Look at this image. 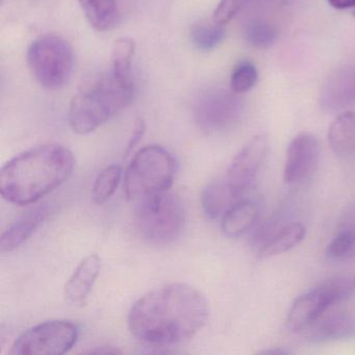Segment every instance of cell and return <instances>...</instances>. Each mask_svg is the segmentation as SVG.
Wrapping results in <instances>:
<instances>
[{
	"mask_svg": "<svg viewBox=\"0 0 355 355\" xmlns=\"http://www.w3.org/2000/svg\"><path fill=\"white\" fill-rule=\"evenodd\" d=\"M257 68L251 62H240L230 76V89L238 94L248 92L257 84Z\"/></svg>",
	"mask_w": 355,
	"mask_h": 355,
	"instance_id": "obj_26",
	"label": "cell"
},
{
	"mask_svg": "<svg viewBox=\"0 0 355 355\" xmlns=\"http://www.w3.org/2000/svg\"><path fill=\"white\" fill-rule=\"evenodd\" d=\"M307 340L328 343L355 338V313L340 305L330 309L302 332Z\"/></svg>",
	"mask_w": 355,
	"mask_h": 355,
	"instance_id": "obj_13",
	"label": "cell"
},
{
	"mask_svg": "<svg viewBox=\"0 0 355 355\" xmlns=\"http://www.w3.org/2000/svg\"><path fill=\"white\" fill-rule=\"evenodd\" d=\"M245 199L232 184L225 180H216L209 184L201 194V207L211 219L223 217L230 209Z\"/></svg>",
	"mask_w": 355,
	"mask_h": 355,
	"instance_id": "obj_16",
	"label": "cell"
},
{
	"mask_svg": "<svg viewBox=\"0 0 355 355\" xmlns=\"http://www.w3.org/2000/svg\"><path fill=\"white\" fill-rule=\"evenodd\" d=\"M176 162L169 151L157 145L139 150L124 176V192L128 200L139 201L165 192L173 184Z\"/></svg>",
	"mask_w": 355,
	"mask_h": 355,
	"instance_id": "obj_4",
	"label": "cell"
},
{
	"mask_svg": "<svg viewBox=\"0 0 355 355\" xmlns=\"http://www.w3.org/2000/svg\"><path fill=\"white\" fill-rule=\"evenodd\" d=\"M354 286H355V279H354Z\"/></svg>",
	"mask_w": 355,
	"mask_h": 355,
	"instance_id": "obj_31",
	"label": "cell"
},
{
	"mask_svg": "<svg viewBox=\"0 0 355 355\" xmlns=\"http://www.w3.org/2000/svg\"><path fill=\"white\" fill-rule=\"evenodd\" d=\"M145 130H146V125H145L144 120H138L136 124H135L134 130H132L130 141H128V146H126V157H128V155L134 150L135 147L139 144L141 139H142L143 135H144Z\"/></svg>",
	"mask_w": 355,
	"mask_h": 355,
	"instance_id": "obj_28",
	"label": "cell"
},
{
	"mask_svg": "<svg viewBox=\"0 0 355 355\" xmlns=\"http://www.w3.org/2000/svg\"><path fill=\"white\" fill-rule=\"evenodd\" d=\"M354 282L347 277H334L299 296L286 318L291 331L302 334L322 315L343 304L352 294Z\"/></svg>",
	"mask_w": 355,
	"mask_h": 355,
	"instance_id": "obj_7",
	"label": "cell"
},
{
	"mask_svg": "<svg viewBox=\"0 0 355 355\" xmlns=\"http://www.w3.org/2000/svg\"><path fill=\"white\" fill-rule=\"evenodd\" d=\"M136 53V43L130 38H120L115 41L112 49V73L122 82L134 84L132 80V61Z\"/></svg>",
	"mask_w": 355,
	"mask_h": 355,
	"instance_id": "obj_21",
	"label": "cell"
},
{
	"mask_svg": "<svg viewBox=\"0 0 355 355\" xmlns=\"http://www.w3.org/2000/svg\"><path fill=\"white\" fill-rule=\"evenodd\" d=\"M320 157L319 141L307 132L297 135L286 150L284 182L290 186H301L311 180L319 167Z\"/></svg>",
	"mask_w": 355,
	"mask_h": 355,
	"instance_id": "obj_10",
	"label": "cell"
},
{
	"mask_svg": "<svg viewBox=\"0 0 355 355\" xmlns=\"http://www.w3.org/2000/svg\"><path fill=\"white\" fill-rule=\"evenodd\" d=\"M205 297L193 286L170 284L141 297L128 313L132 336L153 345H169L193 338L207 323Z\"/></svg>",
	"mask_w": 355,
	"mask_h": 355,
	"instance_id": "obj_1",
	"label": "cell"
},
{
	"mask_svg": "<svg viewBox=\"0 0 355 355\" xmlns=\"http://www.w3.org/2000/svg\"><path fill=\"white\" fill-rule=\"evenodd\" d=\"M121 178L122 169L120 166L111 165L105 168L95 178L91 193L93 202L103 205L109 200L117 190Z\"/></svg>",
	"mask_w": 355,
	"mask_h": 355,
	"instance_id": "obj_23",
	"label": "cell"
},
{
	"mask_svg": "<svg viewBox=\"0 0 355 355\" xmlns=\"http://www.w3.org/2000/svg\"><path fill=\"white\" fill-rule=\"evenodd\" d=\"M85 17L98 32L114 30L121 20L119 0H78Z\"/></svg>",
	"mask_w": 355,
	"mask_h": 355,
	"instance_id": "obj_18",
	"label": "cell"
},
{
	"mask_svg": "<svg viewBox=\"0 0 355 355\" xmlns=\"http://www.w3.org/2000/svg\"><path fill=\"white\" fill-rule=\"evenodd\" d=\"M245 39L248 44L257 49H268L277 39V30L270 22L253 19L245 26Z\"/></svg>",
	"mask_w": 355,
	"mask_h": 355,
	"instance_id": "obj_24",
	"label": "cell"
},
{
	"mask_svg": "<svg viewBox=\"0 0 355 355\" xmlns=\"http://www.w3.org/2000/svg\"><path fill=\"white\" fill-rule=\"evenodd\" d=\"M328 3L336 10H346L355 8V0H328Z\"/></svg>",
	"mask_w": 355,
	"mask_h": 355,
	"instance_id": "obj_29",
	"label": "cell"
},
{
	"mask_svg": "<svg viewBox=\"0 0 355 355\" xmlns=\"http://www.w3.org/2000/svg\"><path fill=\"white\" fill-rule=\"evenodd\" d=\"M226 89H209L199 95L194 116L198 128L207 135H220L236 128L245 112L244 101Z\"/></svg>",
	"mask_w": 355,
	"mask_h": 355,
	"instance_id": "obj_8",
	"label": "cell"
},
{
	"mask_svg": "<svg viewBox=\"0 0 355 355\" xmlns=\"http://www.w3.org/2000/svg\"><path fill=\"white\" fill-rule=\"evenodd\" d=\"M261 354H288V351L282 349H272V350L261 351Z\"/></svg>",
	"mask_w": 355,
	"mask_h": 355,
	"instance_id": "obj_30",
	"label": "cell"
},
{
	"mask_svg": "<svg viewBox=\"0 0 355 355\" xmlns=\"http://www.w3.org/2000/svg\"><path fill=\"white\" fill-rule=\"evenodd\" d=\"M320 105L328 113L355 105V66H346L328 76L320 92Z\"/></svg>",
	"mask_w": 355,
	"mask_h": 355,
	"instance_id": "obj_12",
	"label": "cell"
},
{
	"mask_svg": "<svg viewBox=\"0 0 355 355\" xmlns=\"http://www.w3.org/2000/svg\"><path fill=\"white\" fill-rule=\"evenodd\" d=\"M78 327L65 320L44 322L24 331L12 346V355H61L76 344Z\"/></svg>",
	"mask_w": 355,
	"mask_h": 355,
	"instance_id": "obj_9",
	"label": "cell"
},
{
	"mask_svg": "<svg viewBox=\"0 0 355 355\" xmlns=\"http://www.w3.org/2000/svg\"><path fill=\"white\" fill-rule=\"evenodd\" d=\"M28 65L41 87L46 90H58L63 88L71 78L73 51L61 36L42 35L28 47Z\"/></svg>",
	"mask_w": 355,
	"mask_h": 355,
	"instance_id": "obj_6",
	"label": "cell"
},
{
	"mask_svg": "<svg viewBox=\"0 0 355 355\" xmlns=\"http://www.w3.org/2000/svg\"><path fill=\"white\" fill-rule=\"evenodd\" d=\"M328 142L334 153L345 159H355V113L343 112L328 130Z\"/></svg>",
	"mask_w": 355,
	"mask_h": 355,
	"instance_id": "obj_17",
	"label": "cell"
},
{
	"mask_svg": "<svg viewBox=\"0 0 355 355\" xmlns=\"http://www.w3.org/2000/svg\"><path fill=\"white\" fill-rule=\"evenodd\" d=\"M74 157L57 143L33 147L8 162L0 171L1 196L17 205L37 202L71 176Z\"/></svg>",
	"mask_w": 355,
	"mask_h": 355,
	"instance_id": "obj_2",
	"label": "cell"
},
{
	"mask_svg": "<svg viewBox=\"0 0 355 355\" xmlns=\"http://www.w3.org/2000/svg\"><path fill=\"white\" fill-rule=\"evenodd\" d=\"M259 217V205L248 199H243L222 217V232L230 238L242 236L254 226Z\"/></svg>",
	"mask_w": 355,
	"mask_h": 355,
	"instance_id": "obj_20",
	"label": "cell"
},
{
	"mask_svg": "<svg viewBox=\"0 0 355 355\" xmlns=\"http://www.w3.org/2000/svg\"><path fill=\"white\" fill-rule=\"evenodd\" d=\"M136 226L143 240L151 245L174 242L184 230L182 202L171 193L161 192L139 200Z\"/></svg>",
	"mask_w": 355,
	"mask_h": 355,
	"instance_id": "obj_5",
	"label": "cell"
},
{
	"mask_svg": "<svg viewBox=\"0 0 355 355\" xmlns=\"http://www.w3.org/2000/svg\"><path fill=\"white\" fill-rule=\"evenodd\" d=\"M134 95L135 84L122 82L111 71L101 74L72 97L70 128L78 135L94 132L128 107Z\"/></svg>",
	"mask_w": 355,
	"mask_h": 355,
	"instance_id": "obj_3",
	"label": "cell"
},
{
	"mask_svg": "<svg viewBox=\"0 0 355 355\" xmlns=\"http://www.w3.org/2000/svg\"><path fill=\"white\" fill-rule=\"evenodd\" d=\"M355 255V228L340 230L326 248L329 261H343Z\"/></svg>",
	"mask_w": 355,
	"mask_h": 355,
	"instance_id": "obj_25",
	"label": "cell"
},
{
	"mask_svg": "<svg viewBox=\"0 0 355 355\" xmlns=\"http://www.w3.org/2000/svg\"><path fill=\"white\" fill-rule=\"evenodd\" d=\"M49 215V207L47 205L35 207L24 214L1 234V239H0L1 252H11L21 246L42 225Z\"/></svg>",
	"mask_w": 355,
	"mask_h": 355,
	"instance_id": "obj_15",
	"label": "cell"
},
{
	"mask_svg": "<svg viewBox=\"0 0 355 355\" xmlns=\"http://www.w3.org/2000/svg\"><path fill=\"white\" fill-rule=\"evenodd\" d=\"M101 259L90 254L80 261L64 288L66 300L74 305H85L101 274Z\"/></svg>",
	"mask_w": 355,
	"mask_h": 355,
	"instance_id": "obj_14",
	"label": "cell"
},
{
	"mask_svg": "<svg viewBox=\"0 0 355 355\" xmlns=\"http://www.w3.org/2000/svg\"><path fill=\"white\" fill-rule=\"evenodd\" d=\"M248 1L249 0H220L213 19L218 24L225 26L244 9Z\"/></svg>",
	"mask_w": 355,
	"mask_h": 355,
	"instance_id": "obj_27",
	"label": "cell"
},
{
	"mask_svg": "<svg viewBox=\"0 0 355 355\" xmlns=\"http://www.w3.org/2000/svg\"><path fill=\"white\" fill-rule=\"evenodd\" d=\"M354 15H355V14H354Z\"/></svg>",
	"mask_w": 355,
	"mask_h": 355,
	"instance_id": "obj_32",
	"label": "cell"
},
{
	"mask_svg": "<svg viewBox=\"0 0 355 355\" xmlns=\"http://www.w3.org/2000/svg\"><path fill=\"white\" fill-rule=\"evenodd\" d=\"M305 232L306 230L303 224H286L271 232L267 239L261 242L259 255L266 259L288 252L304 240Z\"/></svg>",
	"mask_w": 355,
	"mask_h": 355,
	"instance_id": "obj_19",
	"label": "cell"
},
{
	"mask_svg": "<svg viewBox=\"0 0 355 355\" xmlns=\"http://www.w3.org/2000/svg\"><path fill=\"white\" fill-rule=\"evenodd\" d=\"M225 38V28L215 20L197 22L190 30L192 44L199 51H209L215 49L223 42Z\"/></svg>",
	"mask_w": 355,
	"mask_h": 355,
	"instance_id": "obj_22",
	"label": "cell"
},
{
	"mask_svg": "<svg viewBox=\"0 0 355 355\" xmlns=\"http://www.w3.org/2000/svg\"><path fill=\"white\" fill-rule=\"evenodd\" d=\"M269 150L265 135L253 137L232 159L224 180L242 195L252 188Z\"/></svg>",
	"mask_w": 355,
	"mask_h": 355,
	"instance_id": "obj_11",
	"label": "cell"
}]
</instances>
